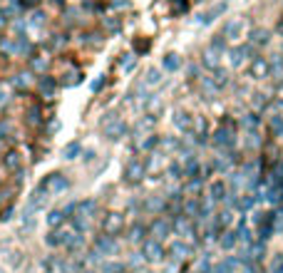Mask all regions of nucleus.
Segmentation results:
<instances>
[{"instance_id":"nucleus-12","label":"nucleus","mask_w":283,"mask_h":273,"mask_svg":"<svg viewBox=\"0 0 283 273\" xmlns=\"http://www.w3.org/2000/svg\"><path fill=\"white\" fill-rule=\"evenodd\" d=\"M164 82V70L159 68H149L144 72V87L146 90H152V87H159Z\"/></svg>"},{"instance_id":"nucleus-21","label":"nucleus","mask_w":283,"mask_h":273,"mask_svg":"<svg viewBox=\"0 0 283 273\" xmlns=\"http://www.w3.org/2000/svg\"><path fill=\"white\" fill-rule=\"evenodd\" d=\"M159 144H162V139L154 134V132H149V134H146V136H144V139L140 142V149H144V152H152V149H156Z\"/></svg>"},{"instance_id":"nucleus-4","label":"nucleus","mask_w":283,"mask_h":273,"mask_svg":"<svg viewBox=\"0 0 283 273\" xmlns=\"http://www.w3.org/2000/svg\"><path fill=\"white\" fill-rule=\"evenodd\" d=\"M224 52H226V40H221V38L212 40V42H209V48L204 50V65L212 70V72H214V70H218Z\"/></svg>"},{"instance_id":"nucleus-10","label":"nucleus","mask_w":283,"mask_h":273,"mask_svg":"<svg viewBox=\"0 0 283 273\" xmlns=\"http://www.w3.org/2000/svg\"><path fill=\"white\" fill-rule=\"evenodd\" d=\"M94 251H97L100 256H117V251H120L117 238H114V236H107V234L97 236V238H94Z\"/></svg>"},{"instance_id":"nucleus-36","label":"nucleus","mask_w":283,"mask_h":273,"mask_svg":"<svg viewBox=\"0 0 283 273\" xmlns=\"http://www.w3.org/2000/svg\"><path fill=\"white\" fill-rule=\"evenodd\" d=\"M32 68H35V70H45V68H48V60H42V58H40V60H32Z\"/></svg>"},{"instance_id":"nucleus-8","label":"nucleus","mask_w":283,"mask_h":273,"mask_svg":"<svg viewBox=\"0 0 283 273\" xmlns=\"http://www.w3.org/2000/svg\"><path fill=\"white\" fill-rule=\"evenodd\" d=\"M144 174H146V164L142 159H130L127 162V166H124V182L140 184L142 179H144Z\"/></svg>"},{"instance_id":"nucleus-25","label":"nucleus","mask_w":283,"mask_h":273,"mask_svg":"<svg viewBox=\"0 0 283 273\" xmlns=\"http://www.w3.org/2000/svg\"><path fill=\"white\" fill-rule=\"evenodd\" d=\"M224 10H226V2H218L216 8H212V10H206V12L202 15V22H204V25H206V22H212L214 18H216V15H221Z\"/></svg>"},{"instance_id":"nucleus-31","label":"nucleus","mask_w":283,"mask_h":273,"mask_svg":"<svg viewBox=\"0 0 283 273\" xmlns=\"http://www.w3.org/2000/svg\"><path fill=\"white\" fill-rule=\"evenodd\" d=\"M146 208H149V211H162V208H164V202H162V199H149V202H146Z\"/></svg>"},{"instance_id":"nucleus-37","label":"nucleus","mask_w":283,"mask_h":273,"mask_svg":"<svg viewBox=\"0 0 283 273\" xmlns=\"http://www.w3.org/2000/svg\"><path fill=\"white\" fill-rule=\"evenodd\" d=\"M186 192H189V194H196V192H199V182H189Z\"/></svg>"},{"instance_id":"nucleus-1","label":"nucleus","mask_w":283,"mask_h":273,"mask_svg":"<svg viewBox=\"0 0 283 273\" xmlns=\"http://www.w3.org/2000/svg\"><path fill=\"white\" fill-rule=\"evenodd\" d=\"M100 130H102V134L107 136V139L117 142V139H122V136L130 132V124L120 114H104L102 122H100Z\"/></svg>"},{"instance_id":"nucleus-24","label":"nucleus","mask_w":283,"mask_h":273,"mask_svg":"<svg viewBox=\"0 0 283 273\" xmlns=\"http://www.w3.org/2000/svg\"><path fill=\"white\" fill-rule=\"evenodd\" d=\"M248 38H251V42H254V45H266V42H268V38H271V32H268V30H254Z\"/></svg>"},{"instance_id":"nucleus-34","label":"nucleus","mask_w":283,"mask_h":273,"mask_svg":"<svg viewBox=\"0 0 283 273\" xmlns=\"http://www.w3.org/2000/svg\"><path fill=\"white\" fill-rule=\"evenodd\" d=\"M40 0H18V8H35Z\"/></svg>"},{"instance_id":"nucleus-28","label":"nucleus","mask_w":283,"mask_h":273,"mask_svg":"<svg viewBox=\"0 0 283 273\" xmlns=\"http://www.w3.org/2000/svg\"><path fill=\"white\" fill-rule=\"evenodd\" d=\"M169 174H172L174 179L186 176V174H184V162H172V164H169Z\"/></svg>"},{"instance_id":"nucleus-38","label":"nucleus","mask_w":283,"mask_h":273,"mask_svg":"<svg viewBox=\"0 0 283 273\" xmlns=\"http://www.w3.org/2000/svg\"><path fill=\"white\" fill-rule=\"evenodd\" d=\"M5 100H8V87H5V84L0 82V104H2Z\"/></svg>"},{"instance_id":"nucleus-9","label":"nucleus","mask_w":283,"mask_h":273,"mask_svg":"<svg viewBox=\"0 0 283 273\" xmlns=\"http://www.w3.org/2000/svg\"><path fill=\"white\" fill-rule=\"evenodd\" d=\"M172 124L179 130V132H184V134H192L194 132V124H196V120L186 112V110H176L174 114H172Z\"/></svg>"},{"instance_id":"nucleus-29","label":"nucleus","mask_w":283,"mask_h":273,"mask_svg":"<svg viewBox=\"0 0 283 273\" xmlns=\"http://www.w3.org/2000/svg\"><path fill=\"white\" fill-rule=\"evenodd\" d=\"M224 194H226L224 182H214L212 184V199H224Z\"/></svg>"},{"instance_id":"nucleus-18","label":"nucleus","mask_w":283,"mask_h":273,"mask_svg":"<svg viewBox=\"0 0 283 273\" xmlns=\"http://www.w3.org/2000/svg\"><path fill=\"white\" fill-rule=\"evenodd\" d=\"M65 218H68V214L60 211V208H55V211L48 214V226H50V228H60V226L65 224Z\"/></svg>"},{"instance_id":"nucleus-32","label":"nucleus","mask_w":283,"mask_h":273,"mask_svg":"<svg viewBox=\"0 0 283 273\" xmlns=\"http://www.w3.org/2000/svg\"><path fill=\"white\" fill-rule=\"evenodd\" d=\"M10 264L12 266H20L22 264V254L20 251H10Z\"/></svg>"},{"instance_id":"nucleus-40","label":"nucleus","mask_w":283,"mask_h":273,"mask_svg":"<svg viewBox=\"0 0 283 273\" xmlns=\"http://www.w3.org/2000/svg\"><path fill=\"white\" fill-rule=\"evenodd\" d=\"M82 273H94V271H82Z\"/></svg>"},{"instance_id":"nucleus-5","label":"nucleus","mask_w":283,"mask_h":273,"mask_svg":"<svg viewBox=\"0 0 283 273\" xmlns=\"http://www.w3.org/2000/svg\"><path fill=\"white\" fill-rule=\"evenodd\" d=\"M142 256L146 264H162L166 258V251H164V244L156 241V238H146L142 244Z\"/></svg>"},{"instance_id":"nucleus-13","label":"nucleus","mask_w":283,"mask_h":273,"mask_svg":"<svg viewBox=\"0 0 283 273\" xmlns=\"http://www.w3.org/2000/svg\"><path fill=\"white\" fill-rule=\"evenodd\" d=\"M45 244H48L50 248H60V246H65V244H68V234H65V231H60V228H50V234H48Z\"/></svg>"},{"instance_id":"nucleus-39","label":"nucleus","mask_w":283,"mask_h":273,"mask_svg":"<svg viewBox=\"0 0 283 273\" xmlns=\"http://www.w3.org/2000/svg\"><path fill=\"white\" fill-rule=\"evenodd\" d=\"M5 25H8V12L0 10V28H5Z\"/></svg>"},{"instance_id":"nucleus-14","label":"nucleus","mask_w":283,"mask_h":273,"mask_svg":"<svg viewBox=\"0 0 283 273\" xmlns=\"http://www.w3.org/2000/svg\"><path fill=\"white\" fill-rule=\"evenodd\" d=\"M162 70H164V72H179V70H182V58H179L176 52H166V55L162 58Z\"/></svg>"},{"instance_id":"nucleus-17","label":"nucleus","mask_w":283,"mask_h":273,"mask_svg":"<svg viewBox=\"0 0 283 273\" xmlns=\"http://www.w3.org/2000/svg\"><path fill=\"white\" fill-rule=\"evenodd\" d=\"M246 55H248V48H241V45H238L236 50H231V52H228L231 65H234V68H241V65L246 62Z\"/></svg>"},{"instance_id":"nucleus-3","label":"nucleus","mask_w":283,"mask_h":273,"mask_svg":"<svg viewBox=\"0 0 283 273\" xmlns=\"http://www.w3.org/2000/svg\"><path fill=\"white\" fill-rule=\"evenodd\" d=\"M124 228H127L124 214H120V211H107V214L102 216V234H107V236H120Z\"/></svg>"},{"instance_id":"nucleus-19","label":"nucleus","mask_w":283,"mask_h":273,"mask_svg":"<svg viewBox=\"0 0 283 273\" xmlns=\"http://www.w3.org/2000/svg\"><path fill=\"white\" fill-rule=\"evenodd\" d=\"M100 273H127V266L122 264V261H104L102 264V268H100Z\"/></svg>"},{"instance_id":"nucleus-27","label":"nucleus","mask_w":283,"mask_h":273,"mask_svg":"<svg viewBox=\"0 0 283 273\" xmlns=\"http://www.w3.org/2000/svg\"><path fill=\"white\" fill-rule=\"evenodd\" d=\"M130 241H134V244H144V241H146V238H144V226L134 224V226L130 228Z\"/></svg>"},{"instance_id":"nucleus-16","label":"nucleus","mask_w":283,"mask_h":273,"mask_svg":"<svg viewBox=\"0 0 283 273\" xmlns=\"http://www.w3.org/2000/svg\"><path fill=\"white\" fill-rule=\"evenodd\" d=\"M251 74H254L256 80L266 77V74H268V62H266L264 58H254V62H251Z\"/></svg>"},{"instance_id":"nucleus-20","label":"nucleus","mask_w":283,"mask_h":273,"mask_svg":"<svg viewBox=\"0 0 283 273\" xmlns=\"http://www.w3.org/2000/svg\"><path fill=\"white\" fill-rule=\"evenodd\" d=\"M82 154V144L80 142H68L62 149V159H77Z\"/></svg>"},{"instance_id":"nucleus-6","label":"nucleus","mask_w":283,"mask_h":273,"mask_svg":"<svg viewBox=\"0 0 283 273\" xmlns=\"http://www.w3.org/2000/svg\"><path fill=\"white\" fill-rule=\"evenodd\" d=\"M40 189H45L50 196H60V194H65L68 189H70V182H68V176H62V174H48L45 176V182L40 184Z\"/></svg>"},{"instance_id":"nucleus-11","label":"nucleus","mask_w":283,"mask_h":273,"mask_svg":"<svg viewBox=\"0 0 283 273\" xmlns=\"http://www.w3.org/2000/svg\"><path fill=\"white\" fill-rule=\"evenodd\" d=\"M169 254L182 261V258H189V256H192V246H189L184 238H174V244L169 246Z\"/></svg>"},{"instance_id":"nucleus-35","label":"nucleus","mask_w":283,"mask_h":273,"mask_svg":"<svg viewBox=\"0 0 283 273\" xmlns=\"http://www.w3.org/2000/svg\"><path fill=\"white\" fill-rule=\"evenodd\" d=\"M214 273H231V264H218L214 268Z\"/></svg>"},{"instance_id":"nucleus-26","label":"nucleus","mask_w":283,"mask_h":273,"mask_svg":"<svg viewBox=\"0 0 283 273\" xmlns=\"http://www.w3.org/2000/svg\"><path fill=\"white\" fill-rule=\"evenodd\" d=\"M5 166H8L10 172L20 169V154H18V152H8V154H5Z\"/></svg>"},{"instance_id":"nucleus-15","label":"nucleus","mask_w":283,"mask_h":273,"mask_svg":"<svg viewBox=\"0 0 283 273\" xmlns=\"http://www.w3.org/2000/svg\"><path fill=\"white\" fill-rule=\"evenodd\" d=\"M182 216H189V218L202 216V204H199L196 199H186V202L182 204Z\"/></svg>"},{"instance_id":"nucleus-23","label":"nucleus","mask_w":283,"mask_h":273,"mask_svg":"<svg viewBox=\"0 0 283 273\" xmlns=\"http://www.w3.org/2000/svg\"><path fill=\"white\" fill-rule=\"evenodd\" d=\"M38 87H40L42 97H50V94L55 92V80H50V77H40V80H38Z\"/></svg>"},{"instance_id":"nucleus-41","label":"nucleus","mask_w":283,"mask_h":273,"mask_svg":"<svg viewBox=\"0 0 283 273\" xmlns=\"http://www.w3.org/2000/svg\"><path fill=\"white\" fill-rule=\"evenodd\" d=\"M0 273H5V268H0Z\"/></svg>"},{"instance_id":"nucleus-42","label":"nucleus","mask_w":283,"mask_h":273,"mask_svg":"<svg viewBox=\"0 0 283 273\" xmlns=\"http://www.w3.org/2000/svg\"><path fill=\"white\" fill-rule=\"evenodd\" d=\"M224 2H226V0H224Z\"/></svg>"},{"instance_id":"nucleus-30","label":"nucleus","mask_w":283,"mask_h":273,"mask_svg":"<svg viewBox=\"0 0 283 273\" xmlns=\"http://www.w3.org/2000/svg\"><path fill=\"white\" fill-rule=\"evenodd\" d=\"M12 84H15L18 90H25V87H30V74H25V72H22V74H18V77L12 80Z\"/></svg>"},{"instance_id":"nucleus-33","label":"nucleus","mask_w":283,"mask_h":273,"mask_svg":"<svg viewBox=\"0 0 283 273\" xmlns=\"http://www.w3.org/2000/svg\"><path fill=\"white\" fill-rule=\"evenodd\" d=\"M234 241H236V238H234V234H226V236L221 238V246H224V248H231V246H234Z\"/></svg>"},{"instance_id":"nucleus-22","label":"nucleus","mask_w":283,"mask_h":273,"mask_svg":"<svg viewBox=\"0 0 283 273\" xmlns=\"http://www.w3.org/2000/svg\"><path fill=\"white\" fill-rule=\"evenodd\" d=\"M82 244H84V238H82V231H74V234H68V248L70 251H80L82 248Z\"/></svg>"},{"instance_id":"nucleus-7","label":"nucleus","mask_w":283,"mask_h":273,"mask_svg":"<svg viewBox=\"0 0 283 273\" xmlns=\"http://www.w3.org/2000/svg\"><path fill=\"white\" fill-rule=\"evenodd\" d=\"M149 234H152V238H156V241H164V238H169V236L174 234V224H172L169 218L159 216V218H154V221H152V226H149Z\"/></svg>"},{"instance_id":"nucleus-2","label":"nucleus","mask_w":283,"mask_h":273,"mask_svg":"<svg viewBox=\"0 0 283 273\" xmlns=\"http://www.w3.org/2000/svg\"><path fill=\"white\" fill-rule=\"evenodd\" d=\"M248 35H251V30H248V20H246V18H234V20L226 22L221 38H226V40H231V42H241V40L248 38Z\"/></svg>"}]
</instances>
